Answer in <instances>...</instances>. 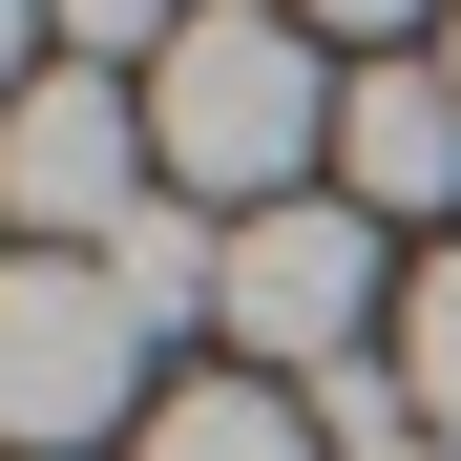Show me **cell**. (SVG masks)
I'll list each match as a JSON object with an SVG mask.
<instances>
[{"instance_id": "cell-1", "label": "cell", "mask_w": 461, "mask_h": 461, "mask_svg": "<svg viewBox=\"0 0 461 461\" xmlns=\"http://www.w3.org/2000/svg\"><path fill=\"white\" fill-rule=\"evenodd\" d=\"M147 147H168V189H210V210H294V168L336 147L315 22H294V0H189V42L147 63Z\"/></svg>"}, {"instance_id": "cell-5", "label": "cell", "mask_w": 461, "mask_h": 461, "mask_svg": "<svg viewBox=\"0 0 461 461\" xmlns=\"http://www.w3.org/2000/svg\"><path fill=\"white\" fill-rule=\"evenodd\" d=\"M336 189L357 210H461V85L440 63H377V85L336 105Z\"/></svg>"}, {"instance_id": "cell-8", "label": "cell", "mask_w": 461, "mask_h": 461, "mask_svg": "<svg viewBox=\"0 0 461 461\" xmlns=\"http://www.w3.org/2000/svg\"><path fill=\"white\" fill-rule=\"evenodd\" d=\"M399 377H420V440H461V252L420 273V315H399Z\"/></svg>"}, {"instance_id": "cell-10", "label": "cell", "mask_w": 461, "mask_h": 461, "mask_svg": "<svg viewBox=\"0 0 461 461\" xmlns=\"http://www.w3.org/2000/svg\"><path fill=\"white\" fill-rule=\"evenodd\" d=\"M294 22H315V42H377V63H399V42H420V0H294Z\"/></svg>"}, {"instance_id": "cell-13", "label": "cell", "mask_w": 461, "mask_h": 461, "mask_svg": "<svg viewBox=\"0 0 461 461\" xmlns=\"http://www.w3.org/2000/svg\"><path fill=\"white\" fill-rule=\"evenodd\" d=\"M440 85H461V22H440Z\"/></svg>"}, {"instance_id": "cell-4", "label": "cell", "mask_w": 461, "mask_h": 461, "mask_svg": "<svg viewBox=\"0 0 461 461\" xmlns=\"http://www.w3.org/2000/svg\"><path fill=\"white\" fill-rule=\"evenodd\" d=\"M230 336L273 377H357V336H377V210H230Z\"/></svg>"}, {"instance_id": "cell-9", "label": "cell", "mask_w": 461, "mask_h": 461, "mask_svg": "<svg viewBox=\"0 0 461 461\" xmlns=\"http://www.w3.org/2000/svg\"><path fill=\"white\" fill-rule=\"evenodd\" d=\"M63 42H147V63H168L189 22H168V0H63Z\"/></svg>"}, {"instance_id": "cell-7", "label": "cell", "mask_w": 461, "mask_h": 461, "mask_svg": "<svg viewBox=\"0 0 461 461\" xmlns=\"http://www.w3.org/2000/svg\"><path fill=\"white\" fill-rule=\"evenodd\" d=\"M126 461H315V399L294 377H189V399H147Z\"/></svg>"}, {"instance_id": "cell-2", "label": "cell", "mask_w": 461, "mask_h": 461, "mask_svg": "<svg viewBox=\"0 0 461 461\" xmlns=\"http://www.w3.org/2000/svg\"><path fill=\"white\" fill-rule=\"evenodd\" d=\"M147 399V315L105 294V252H0V440L63 461Z\"/></svg>"}, {"instance_id": "cell-11", "label": "cell", "mask_w": 461, "mask_h": 461, "mask_svg": "<svg viewBox=\"0 0 461 461\" xmlns=\"http://www.w3.org/2000/svg\"><path fill=\"white\" fill-rule=\"evenodd\" d=\"M22 42H42V0H0V105H22V85H42V63H22Z\"/></svg>"}, {"instance_id": "cell-6", "label": "cell", "mask_w": 461, "mask_h": 461, "mask_svg": "<svg viewBox=\"0 0 461 461\" xmlns=\"http://www.w3.org/2000/svg\"><path fill=\"white\" fill-rule=\"evenodd\" d=\"M105 294H126L147 336H210V315H230V210H168V189H147V210L105 230Z\"/></svg>"}, {"instance_id": "cell-12", "label": "cell", "mask_w": 461, "mask_h": 461, "mask_svg": "<svg viewBox=\"0 0 461 461\" xmlns=\"http://www.w3.org/2000/svg\"><path fill=\"white\" fill-rule=\"evenodd\" d=\"M377 461H461V440H377Z\"/></svg>"}, {"instance_id": "cell-3", "label": "cell", "mask_w": 461, "mask_h": 461, "mask_svg": "<svg viewBox=\"0 0 461 461\" xmlns=\"http://www.w3.org/2000/svg\"><path fill=\"white\" fill-rule=\"evenodd\" d=\"M147 85H105V63H42L22 105H0V210L42 230V252H85V230H126L147 210Z\"/></svg>"}]
</instances>
